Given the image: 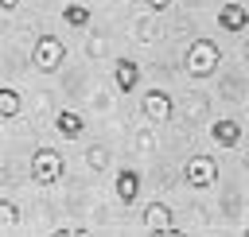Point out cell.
<instances>
[{"instance_id":"obj_1","label":"cell","mask_w":249,"mask_h":237,"mask_svg":"<svg viewBox=\"0 0 249 237\" xmlns=\"http://www.w3.org/2000/svg\"><path fill=\"white\" fill-rule=\"evenodd\" d=\"M218 62H222V51H218V43L214 39H206V35H198L191 47H187V78H195V82H206V78H214L218 74Z\"/></svg>"},{"instance_id":"obj_2","label":"cell","mask_w":249,"mask_h":237,"mask_svg":"<svg viewBox=\"0 0 249 237\" xmlns=\"http://www.w3.org/2000/svg\"><path fill=\"white\" fill-rule=\"evenodd\" d=\"M31 62H35L39 74H54V70L66 62V43H62L54 31H43V35L35 39V47H31Z\"/></svg>"},{"instance_id":"obj_3","label":"cell","mask_w":249,"mask_h":237,"mask_svg":"<svg viewBox=\"0 0 249 237\" xmlns=\"http://www.w3.org/2000/svg\"><path fill=\"white\" fill-rule=\"evenodd\" d=\"M62 175H66L62 152H54V148H35V155H31V179H35L39 186H54Z\"/></svg>"},{"instance_id":"obj_4","label":"cell","mask_w":249,"mask_h":237,"mask_svg":"<svg viewBox=\"0 0 249 237\" xmlns=\"http://www.w3.org/2000/svg\"><path fill=\"white\" fill-rule=\"evenodd\" d=\"M183 179H187V186H195V190H210V186L218 183V159H214V155H191L187 167H183Z\"/></svg>"},{"instance_id":"obj_5","label":"cell","mask_w":249,"mask_h":237,"mask_svg":"<svg viewBox=\"0 0 249 237\" xmlns=\"http://www.w3.org/2000/svg\"><path fill=\"white\" fill-rule=\"evenodd\" d=\"M140 113L152 120V124H167L171 117H175V101H171V93L167 89H148L144 97H140Z\"/></svg>"},{"instance_id":"obj_6","label":"cell","mask_w":249,"mask_h":237,"mask_svg":"<svg viewBox=\"0 0 249 237\" xmlns=\"http://www.w3.org/2000/svg\"><path fill=\"white\" fill-rule=\"evenodd\" d=\"M218 27H222V31H233V35L249 31V8H245L241 0H226V4L218 8Z\"/></svg>"},{"instance_id":"obj_7","label":"cell","mask_w":249,"mask_h":237,"mask_svg":"<svg viewBox=\"0 0 249 237\" xmlns=\"http://www.w3.org/2000/svg\"><path fill=\"white\" fill-rule=\"evenodd\" d=\"M144 229H152V233H179V225L171 221V206L167 202H148L144 206Z\"/></svg>"},{"instance_id":"obj_8","label":"cell","mask_w":249,"mask_h":237,"mask_svg":"<svg viewBox=\"0 0 249 237\" xmlns=\"http://www.w3.org/2000/svg\"><path fill=\"white\" fill-rule=\"evenodd\" d=\"M210 140H214L218 148H237V144H241V120H233V117L210 120Z\"/></svg>"},{"instance_id":"obj_9","label":"cell","mask_w":249,"mask_h":237,"mask_svg":"<svg viewBox=\"0 0 249 237\" xmlns=\"http://www.w3.org/2000/svg\"><path fill=\"white\" fill-rule=\"evenodd\" d=\"M113 190H117V198H121L124 206H132V202L140 198V171H136V167H121Z\"/></svg>"},{"instance_id":"obj_10","label":"cell","mask_w":249,"mask_h":237,"mask_svg":"<svg viewBox=\"0 0 249 237\" xmlns=\"http://www.w3.org/2000/svg\"><path fill=\"white\" fill-rule=\"evenodd\" d=\"M113 85H117L121 93H132V89L140 85V62L117 58V66H113Z\"/></svg>"},{"instance_id":"obj_11","label":"cell","mask_w":249,"mask_h":237,"mask_svg":"<svg viewBox=\"0 0 249 237\" xmlns=\"http://www.w3.org/2000/svg\"><path fill=\"white\" fill-rule=\"evenodd\" d=\"M54 132H58L62 140H78V136L86 132V117L74 113V109H62V113L54 117Z\"/></svg>"},{"instance_id":"obj_12","label":"cell","mask_w":249,"mask_h":237,"mask_svg":"<svg viewBox=\"0 0 249 237\" xmlns=\"http://www.w3.org/2000/svg\"><path fill=\"white\" fill-rule=\"evenodd\" d=\"M62 23L82 31V27H89V23H93V16H89V8H86V4H66V8H62Z\"/></svg>"},{"instance_id":"obj_13","label":"cell","mask_w":249,"mask_h":237,"mask_svg":"<svg viewBox=\"0 0 249 237\" xmlns=\"http://www.w3.org/2000/svg\"><path fill=\"white\" fill-rule=\"evenodd\" d=\"M19 117V89L4 85L0 89V120H16Z\"/></svg>"},{"instance_id":"obj_14","label":"cell","mask_w":249,"mask_h":237,"mask_svg":"<svg viewBox=\"0 0 249 237\" xmlns=\"http://www.w3.org/2000/svg\"><path fill=\"white\" fill-rule=\"evenodd\" d=\"M86 167H89V171H105V167H109V152H105V148H89V152H86Z\"/></svg>"},{"instance_id":"obj_15","label":"cell","mask_w":249,"mask_h":237,"mask_svg":"<svg viewBox=\"0 0 249 237\" xmlns=\"http://www.w3.org/2000/svg\"><path fill=\"white\" fill-rule=\"evenodd\" d=\"M0 221H4V225H16V221H19V210H16V202H8V198L0 202Z\"/></svg>"},{"instance_id":"obj_16","label":"cell","mask_w":249,"mask_h":237,"mask_svg":"<svg viewBox=\"0 0 249 237\" xmlns=\"http://www.w3.org/2000/svg\"><path fill=\"white\" fill-rule=\"evenodd\" d=\"M140 4H144L148 12H156V16H160V12H167V8L175 4V0H140Z\"/></svg>"},{"instance_id":"obj_17","label":"cell","mask_w":249,"mask_h":237,"mask_svg":"<svg viewBox=\"0 0 249 237\" xmlns=\"http://www.w3.org/2000/svg\"><path fill=\"white\" fill-rule=\"evenodd\" d=\"M0 8H4V12H16V8H19V0H0Z\"/></svg>"},{"instance_id":"obj_18","label":"cell","mask_w":249,"mask_h":237,"mask_svg":"<svg viewBox=\"0 0 249 237\" xmlns=\"http://www.w3.org/2000/svg\"><path fill=\"white\" fill-rule=\"evenodd\" d=\"M245 58H249V47H245Z\"/></svg>"}]
</instances>
